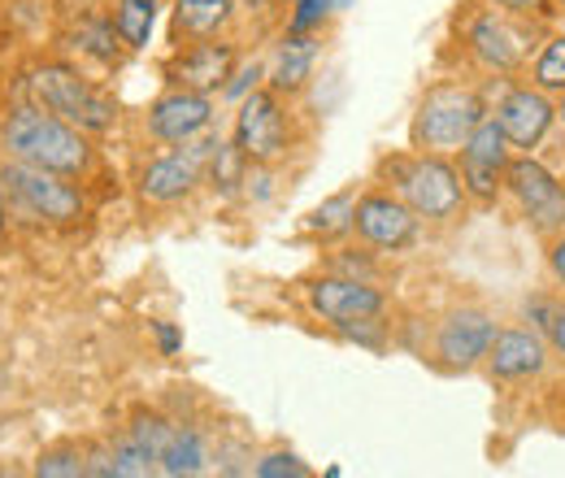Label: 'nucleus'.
Returning a JSON list of instances; mask_svg holds the SVG:
<instances>
[{"label":"nucleus","instance_id":"obj_1","mask_svg":"<svg viewBox=\"0 0 565 478\" xmlns=\"http://www.w3.org/2000/svg\"><path fill=\"white\" fill-rule=\"evenodd\" d=\"M0 139H4L9 157L31 161V166L53 170V174H83L87 161H92V148H87L83 131L71 127L66 118L49 114L44 105H40V109H18V114H9Z\"/></svg>","mask_w":565,"mask_h":478},{"label":"nucleus","instance_id":"obj_2","mask_svg":"<svg viewBox=\"0 0 565 478\" xmlns=\"http://www.w3.org/2000/svg\"><path fill=\"white\" fill-rule=\"evenodd\" d=\"M483 100L470 87L457 83H439L430 87L418 105L414 118V144L423 152H448V148H466V139L475 136V127L483 123Z\"/></svg>","mask_w":565,"mask_h":478},{"label":"nucleus","instance_id":"obj_3","mask_svg":"<svg viewBox=\"0 0 565 478\" xmlns=\"http://www.w3.org/2000/svg\"><path fill=\"white\" fill-rule=\"evenodd\" d=\"M0 192L9 196V205L22 209L35 222H74L83 217V196L78 188L66 183V174L40 170L31 161H4L0 166Z\"/></svg>","mask_w":565,"mask_h":478},{"label":"nucleus","instance_id":"obj_4","mask_svg":"<svg viewBox=\"0 0 565 478\" xmlns=\"http://www.w3.org/2000/svg\"><path fill=\"white\" fill-rule=\"evenodd\" d=\"M31 92H35V100H40L49 114L66 118L78 131H109L114 118H118V114H114V100H109L105 92H96V87L71 66L35 70V74H31Z\"/></svg>","mask_w":565,"mask_h":478},{"label":"nucleus","instance_id":"obj_5","mask_svg":"<svg viewBox=\"0 0 565 478\" xmlns=\"http://www.w3.org/2000/svg\"><path fill=\"white\" fill-rule=\"evenodd\" d=\"M396 183H401V201L418 217H452L466 196L461 174L439 157H418V161L401 166Z\"/></svg>","mask_w":565,"mask_h":478},{"label":"nucleus","instance_id":"obj_6","mask_svg":"<svg viewBox=\"0 0 565 478\" xmlns=\"http://www.w3.org/2000/svg\"><path fill=\"white\" fill-rule=\"evenodd\" d=\"M504 170H509V136L500 118H483L461 148V183L475 201L492 205L504 188Z\"/></svg>","mask_w":565,"mask_h":478},{"label":"nucleus","instance_id":"obj_7","mask_svg":"<svg viewBox=\"0 0 565 478\" xmlns=\"http://www.w3.org/2000/svg\"><path fill=\"white\" fill-rule=\"evenodd\" d=\"M504 188L518 196V205L531 217L535 231H562L565 226V188L535 161V157L509 161Z\"/></svg>","mask_w":565,"mask_h":478},{"label":"nucleus","instance_id":"obj_8","mask_svg":"<svg viewBox=\"0 0 565 478\" xmlns=\"http://www.w3.org/2000/svg\"><path fill=\"white\" fill-rule=\"evenodd\" d=\"M235 148L248 157V161H279L287 152V118H282L275 92H253L244 105H239V118H235Z\"/></svg>","mask_w":565,"mask_h":478},{"label":"nucleus","instance_id":"obj_9","mask_svg":"<svg viewBox=\"0 0 565 478\" xmlns=\"http://www.w3.org/2000/svg\"><path fill=\"white\" fill-rule=\"evenodd\" d=\"M192 144V139H188ZM217 139H201L183 152H170V157H157L152 166H143L140 174V196L152 205H170V201H183L196 183H201V170H205V157H213Z\"/></svg>","mask_w":565,"mask_h":478},{"label":"nucleus","instance_id":"obj_10","mask_svg":"<svg viewBox=\"0 0 565 478\" xmlns=\"http://www.w3.org/2000/svg\"><path fill=\"white\" fill-rule=\"evenodd\" d=\"M210 118H213L210 96L188 92V87H174V92H166L148 109V131H152V139H161V144H188V139H196L210 127Z\"/></svg>","mask_w":565,"mask_h":478},{"label":"nucleus","instance_id":"obj_11","mask_svg":"<svg viewBox=\"0 0 565 478\" xmlns=\"http://www.w3.org/2000/svg\"><path fill=\"white\" fill-rule=\"evenodd\" d=\"M309 305L327 322L344 327V322H356V318H379L383 314V291L370 287L365 278H318L309 287Z\"/></svg>","mask_w":565,"mask_h":478},{"label":"nucleus","instance_id":"obj_12","mask_svg":"<svg viewBox=\"0 0 565 478\" xmlns=\"http://www.w3.org/2000/svg\"><path fill=\"white\" fill-rule=\"evenodd\" d=\"M356 231L374 248H405L418 235V213L396 196H361L356 201Z\"/></svg>","mask_w":565,"mask_h":478},{"label":"nucleus","instance_id":"obj_13","mask_svg":"<svg viewBox=\"0 0 565 478\" xmlns=\"http://www.w3.org/2000/svg\"><path fill=\"white\" fill-rule=\"evenodd\" d=\"M235 70V44H222V40H205V44H192L183 57H174L170 78L174 87H188V92H226V78Z\"/></svg>","mask_w":565,"mask_h":478},{"label":"nucleus","instance_id":"obj_14","mask_svg":"<svg viewBox=\"0 0 565 478\" xmlns=\"http://www.w3.org/2000/svg\"><path fill=\"white\" fill-rule=\"evenodd\" d=\"M526 44H531V35L513 18H504V13H479L470 22V49H475V57L483 66L518 70L522 57H526Z\"/></svg>","mask_w":565,"mask_h":478},{"label":"nucleus","instance_id":"obj_15","mask_svg":"<svg viewBox=\"0 0 565 478\" xmlns=\"http://www.w3.org/2000/svg\"><path fill=\"white\" fill-rule=\"evenodd\" d=\"M495 118H500V127H504V136H509L513 148H535L540 139L548 136L557 109H553V100L540 87H518V92L504 96Z\"/></svg>","mask_w":565,"mask_h":478},{"label":"nucleus","instance_id":"obj_16","mask_svg":"<svg viewBox=\"0 0 565 478\" xmlns=\"http://www.w3.org/2000/svg\"><path fill=\"white\" fill-rule=\"evenodd\" d=\"M492 336H495V322L483 314V309H461V314H452L444 327H439V357L448 361V365H475L479 357H488V348H492Z\"/></svg>","mask_w":565,"mask_h":478},{"label":"nucleus","instance_id":"obj_17","mask_svg":"<svg viewBox=\"0 0 565 478\" xmlns=\"http://www.w3.org/2000/svg\"><path fill=\"white\" fill-rule=\"evenodd\" d=\"M488 365L495 379H531L544 370V340L531 331H495Z\"/></svg>","mask_w":565,"mask_h":478},{"label":"nucleus","instance_id":"obj_18","mask_svg":"<svg viewBox=\"0 0 565 478\" xmlns=\"http://www.w3.org/2000/svg\"><path fill=\"white\" fill-rule=\"evenodd\" d=\"M313 62H318V40H309V31H291L279 44V57L270 70L275 92H300L313 74Z\"/></svg>","mask_w":565,"mask_h":478},{"label":"nucleus","instance_id":"obj_19","mask_svg":"<svg viewBox=\"0 0 565 478\" xmlns=\"http://www.w3.org/2000/svg\"><path fill=\"white\" fill-rule=\"evenodd\" d=\"M231 18V0H179L174 4V31L192 40H213Z\"/></svg>","mask_w":565,"mask_h":478},{"label":"nucleus","instance_id":"obj_20","mask_svg":"<svg viewBox=\"0 0 565 478\" xmlns=\"http://www.w3.org/2000/svg\"><path fill=\"white\" fill-rule=\"evenodd\" d=\"M157 22V0H118L114 4V31L127 49H143Z\"/></svg>","mask_w":565,"mask_h":478},{"label":"nucleus","instance_id":"obj_21","mask_svg":"<svg viewBox=\"0 0 565 478\" xmlns=\"http://www.w3.org/2000/svg\"><path fill=\"white\" fill-rule=\"evenodd\" d=\"M161 475L179 478V475H201L205 470V444H201V435L196 431H174V439L166 444V453H161Z\"/></svg>","mask_w":565,"mask_h":478},{"label":"nucleus","instance_id":"obj_22","mask_svg":"<svg viewBox=\"0 0 565 478\" xmlns=\"http://www.w3.org/2000/svg\"><path fill=\"white\" fill-rule=\"evenodd\" d=\"M356 226V205L349 192H340V196H331V201H322V205L309 213V231L313 235H344V231H353Z\"/></svg>","mask_w":565,"mask_h":478},{"label":"nucleus","instance_id":"obj_23","mask_svg":"<svg viewBox=\"0 0 565 478\" xmlns=\"http://www.w3.org/2000/svg\"><path fill=\"white\" fill-rule=\"evenodd\" d=\"M535 87L540 92H565V35H553L535 57Z\"/></svg>","mask_w":565,"mask_h":478},{"label":"nucleus","instance_id":"obj_24","mask_svg":"<svg viewBox=\"0 0 565 478\" xmlns=\"http://www.w3.org/2000/svg\"><path fill=\"white\" fill-rule=\"evenodd\" d=\"M161 466H157V457L140 448L136 439H122V444H114V478H148L157 475Z\"/></svg>","mask_w":565,"mask_h":478},{"label":"nucleus","instance_id":"obj_25","mask_svg":"<svg viewBox=\"0 0 565 478\" xmlns=\"http://www.w3.org/2000/svg\"><path fill=\"white\" fill-rule=\"evenodd\" d=\"M244 161H248V157H244V152H239L235 144H217V148H213V157H210L213 183L231 192V188H235V183L244 179Z\"/></svg>","mask_w":565,"mask_h":478},{"label":"nucleus","instance_id":"obj_26","mask_svg":"<svg viewBox=\"0 0 565 478\" xmlns=\"http://www.w3.org/2000/svg\"><path fill=\"white\" fill-rule=\"evenodd\" d=\"M174 431H179V426H170L166 417H152V413H148V417H136V426H131V439H136L140 448H148V453L161 461V453H166V444L174 439Z\"/></svg>","mask_w":565,"mask_h":478},{"label":"nucleus","instance_id":"obj_27","mask_svg":"<svg viewBox=\"0 0 565 478\" xmlns=\"http://www.w3.org/2000/svg\"><path fill=\"white\" fill-rule=\"evenodd\" d=\"M35 475L40 478H78L87 475V461L74 453V448H57V453H44L35 461Z\"/></svg>","mask_w":565,"mask_h":478},{"label":"nucleus","instance_id":"obj_28","mask_svg":"<svg viewBox=\"0 0 565 478\" xmlns=\"http://www.w3.org/2000/svg\"><path fill=\"white\" fill-rule=\"evenodd\" d=\"M114 40H118V31H114V22H92V26H83V31H78V44H83L87 53H96V57H105V62H109V57H114V49H118Z\"/></svg>","mask_w":565,"mask_h":478},{"label":"nucleus","instance_id":"obj_29","mask_svg":"<svg viewBox=\"0 0 565 478\" xmlns=\"http://www.w3.org/2000/svg\"><path fill=\"white\" fill-rule=\"evenodd\" d=\"M257 478H309V466L300 457H291V453H275V457H266L257 466Z\"/></svg>","mask_w":565,"mask_h":478},{"label":"nucleus","instance_id":"obj_30","mask_svg":"<svg viewBox=\"0 0 565 478\" xmlns=\"http://www.w3.org/2000/svg\"><path fill=\"white\" fill-rule=\"evenodd\" d=\"M331 0H296V13H291V31H313L322 18H327Z\"/></svg>","mask_w":565,"mask_h":478},{"label":"nucleus","instance_id":"obj_31","mask_svg":"<svg viewBox=\"0 0 565 478\" xmlns=\"http://www.w3.org/2000/svg\"><path fill=\"white\" fill-rule=\"evenodd\" d=\"M504 13H513V18H540V13H548V0H495Z\"/></svg>","mask_w":565,"mask_h":478},{"label":"nucleus","instance_id":"obj_32","mask_svg":"<svg viewBox=\"0 0 565 478\" xmlns=\"http://www.w3.org/2000/svg\"><path fill=\"white\" fill-rule=\"evenodd\" d=\"M544 331H548L553 348L565 357V305H553V309H548V327H544Z\"/></svg>","mask_w":565,"mask_h":478},{"label":"nucleus","instance_id":"obj_33","mask_svg":"<svg viewBox=\"0 0 565 478\" xmlns=\"http://www.w3.org/2000/svg\"><path fill=\"white\" fill-rule=\"evenodd\" d=\"M548 266H553V274L565 283V235L553 240V248H548Z\"/></svg>","mask_w":565,"mask_h":478},{"label":"nucleus","instance_id":"obj_34","mask_svg":"<svg viewBox=\"0 0 565 478\" xmlns=\"http://www.w3.org/2000/svg\"><path fill=\"white\" fill-rule=\"evenodd\" d=\"M157 340H161V348H166V352H174V348H179V331L161 322V327H157Z\"/></svg>","mask_w":565,"mask_h":478},{"label":"nucleus","instance_id":"obj_35","mask_svg":"<svg viewBox=\"0 0 565 478\" xmlns=\"http://www.w3.org/2000/svg\"><path fill=\"white\" fill-rule=\"evenodd\" d=\"M4 196V192H0ZM0 231H4V201H0Z\"/></svg>","mask_w":565,"mask_h":478},{"label":"nucleus","instance_id":"obj_36","mask_svg":"<svg viewBox=\"0 0 565 478\" xmlns=\"http://www.w3.org/2000/svg\"><path fill=\"white\" fill-rule=\"evenodd\" d=\"M553 4H557V9H562V13H565V0H553Z\"/></svg>","mask_w":565,"mask_h":478},{"label":"nucleus","instance_id":"obj_37","mask_svg":"<svg viewBox=\"0 0 565 478\" xmlns=\"http://www.w3.org/2000/svg\"><path fill=\"white\" fill-rule=\"evenodd\" d=\"M557 114H562V118H565V100H562V109H557Z\"/></svg>","mask_w":565,"mask_h":478},{"label":"nucleus","instance_id":"obj_38","mask_svg":"<svg viewBox=\"0 0 565 478\" xmlns=\"http://www.w3.org/2000/svg\"><path fill=\"white\" fill-rule=\"evenodd\" d=\"M253 4H262V0H253Z\"/></svg>","mask_w":565,"mask_h":478}]
</instances>
